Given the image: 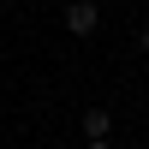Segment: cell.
I'll use <instances>...</instances> for the list:
<instances>
[{"label": "cell", "instance_id": "cell-1", "mask_svg": "<svg viewBox=\"0 0 149 149\" xmlns=\"http://www.w3.org/2000/svg\"><path fill=\"white\" fill-rule=\"evenodd\" d=\"M95 24H102V12H95L90 0H72L66 6V30L72 36H95Z\"/></svg>", "mask_w": 149, "mask_h": 149}, {"label": "cell", "instance_id": "cell-2", "mask_svg": "<svg viewBox=\"0 0 149 149\" xmlns=\"http://www.w3.org/2000/svg\"><path fill=\"white\" fill-rule=\"evenodd\" d=\"M107 131H113V113H107V107H90V113H84V143H102Z\"/></svg>", "mask_w": 149, "mask_h": 149}, {"label": "cell", "instance_id": "cell-3", "mask_svg": "<svg viewBox=\"0 0 149 149\" xmlns=\"http://www.w3.org/2000/svg\"><path fill=\"white\" fill-rule=\"evenodd\" d=\"M84 149H113V143H107V137H102V143H84Z\"/></svg>", "mask_w": 149, "mask_h": 149}, {"label": "cell", "instance_id": "cell-4", "mask_svg": "<svg viewBox=\"0 0 149 149\" xmlns=\"http://www.w3.org/2000/svg\"><path fill=\"white\" fill-rule=\"evenodd\" d=\"M143 48H149V24H143Z\"/></svg>", "mask_w": 149, "mask_h": 149}]
</instances>
